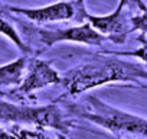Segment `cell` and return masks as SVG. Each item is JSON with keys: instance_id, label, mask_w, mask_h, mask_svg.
<instances>
[{"instance_id": "6da1fadb", "label": "cell", "mask_w": 147, "mask_h": 139, "mask_svg": "<svg viewBox=\"0 0 147 139\" xmlns=\"http://www.w3.org/2000/svg\"><path fill=\"white\" fill-rule=\"evenodd\" d=\"M138 81H147V70L143 65L104 52L85 59L62 74L63 94L61 99L77 97L88 90L111 83Z\"/></svg>"}, {"instance_id": "7a4b0ae2", "label": "cell", "mask_w": 147, "mask_h": 139, "mask_svg": "<svg viewBox=\"0 0 147 139\" xmlns=\"http://www.w3.org/2000/svg\"><path fill=\"white\" fill-rule=\"evenodd\" d=\"M77 114L117 135H128L147 139V119L117 109L97 96H88L81 106L74 107Z\"/></svg>"}, {"instance_id": "3957f363", "label": "cell", "mask_w": 147, "mask_h": 139, "mask_svg": "<svg viewBox=\"0 0 147 139\" xmlns=\"http://www.w3.org/2000/svg\"><path fill=\"white\" fill-rule=\"evenodd\" d=\"M0 116L3 123H13L20 126L51 127L56 130H66L69 127L68 114L55 103L45 106H22L12 102L2 100Z\"/></svg>"}, {"instance_id": "277c9868", "label": "cell", "mask_w": 147, "mask_h": 139, "mask_svg": "<svg viewBox=\"0 0 147 139\" xmlns=\"http://www.w3.org/2000/svg\"><path fill=\"white\" fill-rule=\"evenodd\" d=\"M12 15L23 16L30 23L46 25L55 22H77L85 23L88 12L84 0H61L40 7H19V6H3Z\"/></svg>"}, {"instance_id": "5b68a950", "label": "cell", "mask_w": 147, "mask_h": 139, "mask_svg": "<svg viewBox=\"0 0 147 139\" xmlns=\"http://www.w3.org/2000/svg\"><path fill=\"white\" fill-rule=\"evenodd\" d=\"M28 33H32V41L35 45L40 46V51L48 49L61 42H75L88 46H101L105 38L98 33L88 22L69 26V28H58V29H45V28H33L26 29Z\"/></svg>"}, {"instance_id": "8992f818", "label": "cell", "mask_w": 147, "mask_h": 139, "mask_svg": "<svg viewBox=\"0 0 147 139\" xmlns=\"http://www.w3.org/2000/svg\"><path fill=\"white\" fill-rule=\"evenodd\" d=\"M134 15L123 5H117L115 10L108 15H88L87 22L105 39L114 44H124L127 36L134 32L131 18Z\"/></svg>"}, {"instance_id": "52a82bcc", "label": "cell", "mask_w": 147, "mask_h": 139, "mask_svg": "<svg viewBox=\"0 0 147 139\" xmlns=\"http://www.w3.org/2000/svg\"><path fill=\"white\" fill-rule=\"evenodd\" d=\"M61 81H62V76L52 67L49 61L35 57L29 62V68L22 86L13 90L12 93L16 94L18 97H23L33 91L42 90L45 87H49Z\"/></svg>"}, {"instance_id": "ba28073f", "label": "cell", "mask_w": 147, "mask_h": 139, "mask_svg": "<svg viewBox=\"0 0 147 139\" xmlns=\"http://www.w3.org/2000/svg\"><path fill=\"white\" fill-rule=\"evenodd\" d=\"M29 62H30L29 57L22 55L15 61L0 67V86H2V89L12 87L16 90L18 87H20L26 77Z\"/></svg>"}, {"instance_id": "9c48e42d", "label": "cell", "mask_w": 147, "mask_h": 139, "mask_svg": "<svg viewBox=\"0 0 147 139\" xmlns=\"http://www.w3.org/2000/svg\"><path fill=\"white\" fill-rule=\"evenodd\" d=\"M2 139H56L53 135L46 132L43 127H23L13 125L10 130H2Z\"/></svg>"}, {"instance_id": "30bf717a", "label": "cell", "mask_w": 147, "mask_h": 139, "mask_svg": "<svg viewBox=\"0 0 147 139\" xmlns=\"http://www.w3.org/2000/svg\"><path fill=\"white\" fill-rule=\"evenodd\" d=\"M0 31H2V35H3L5 38H7L10 42H13V44L18 46V49H19L20 52H23V55L28 57L29 54L33 52L32 46L25 42V39L22 38V35L18 32V29L13 26V23H10V22L6 19V16H2V20H0Z\"/></svg>"}, {"instance_id": "8fae6325", "label": "cell", "mask_w": 147, "mask_h": 139, "mask_svg": "<svg viewBox=\"0 0 147 139\" xmlns=\"http://www.w3.org/2000/svg\"><path fill=\"white\" fill-rule=\"evenodd\" d=\"M137 41L140 42V45L134 51H113V52H108V54L115 55V57H133V58H138L140 61H143L144 64H147V39H146V35H140L137 38Z\"/></svg>"}, {"instance_id": "7c38bea8", "label": "cell", "mask_w": 147, "mask_h": 139, "mask_svg": "<svg viewBox=\"0 0 147 139\" xmlns=\"http://www.w3.org/2000/svg\"><path fill=\"white\" fill-rule=\"evenodd\" d=\"M118 3L125 6L133 15L147 12V5L144 3V0H118Z\"/></svg>"}, {"instance_id": "4fadbf2b", "label": "cell", "mask_w": 147, "mask_h": 139, "mask_svg": "<svg viewBox=\"0 0 147 139\" xmlns=\"http://www.w3.org/2000/svg\"><path fill=\"white\" fill-rule=\"evenodd\" d=\"M131 23L134 28V32H140V35H146L147 33V12L134 15L131 18Z\"/></svg>"}, {"instance_id": "5bb4252c", "label": "cell", "mask_w": 147, "mask_h": 139, "mask_svg": "<svg viewBox=\"0 0 147 139\" xmlns=\"http://www.w3.org/2000/svg\"><path fill=\"white\" fill-rule=\"evenodd\" d=\"M138 87H141V89H146V90H147V86H146V84H138Z\"/></svg>"}]
</instances>
